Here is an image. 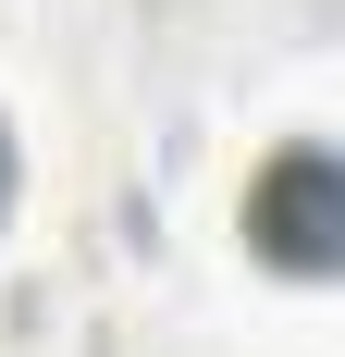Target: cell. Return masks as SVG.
Wrapping results in <instances>:
<instances>
[{
    "instance_id": "6da1fadb",
    "label": "cell",
    "mask_w": 345,
    "mask_h": 357,
    "mask_svg": "<svg viewBox=\"0 0 345 357\" xmlns=\"http://www.w3.org/2000/svg\"><path fill=\"white\" fill-rule=\"evenodd\" d=\"M247 247L272 271H333L345 259V160L333 148H284L272 173L247 185Z\"/></svg>"
},
{
    "instance_id": "7a4b0ae2",
    "label": "cell",
    "mask_w": 345,
    "mask_h": 357,
    "mask_svg": "<svg viewBox=\"0 0 345 357\" xmlns=\"http://www.w3.org/2000/svg\"><path fill=\"white\" fill-rule=\"evenodd\" d=\"M0 210H13V123H0Z\"/></svg>"
}]
</instances>
